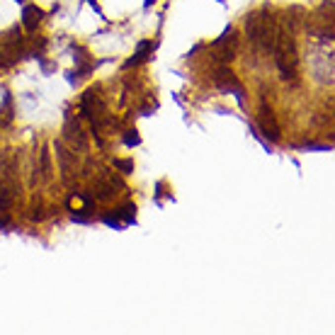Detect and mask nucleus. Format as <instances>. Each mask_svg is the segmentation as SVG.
Masks as SVG:
<instances>
[{"instance_id":"f257e3e1","label":"nucleus","mask_w":335,"mask_h":335,"mask_svg":"<svg viewBox=\"0 0 335 335\" xmlns=\"http://www.w3.org/2000/svg\"><path fill=\"white\" fill-rule=\"evenodd\" d=\"M260 129H262V134L267 139L279 141V126H277V122H275V117H272V112L267 110V107L260 110Z\"/></svg>"},{"instance_id":"f03ea898","label":"nucleus","mask_w":335,"mask_h":335,"mask_svg":"<svg viewBox=\"0 0 335 335\" xmlns=\"http://www.w3.org/2000/svg\"><path fill=\"white\" fill-rule=\"evenodd\" d=\"M42 20H44V10H42V7L27 5V7L22 10V22H25L27 29H37V25H39Z\"/></svg>"},{"instance_id":"7ed1b4c3","label":"nucleus","mask_w":335,"mask_h":335,"mask_svg":"<svg viewBox=\"0 0 335 335\" xmlns=\"http://www.w3.org/2000/svg\"><path fill=\"white\" fill-rule=\"evenodd\" d=\"M66 139L73 143V148L78 146V148H85V136H83V131H81V126H78V122H68L66 124Z\"/></svg>"},{"instance_id":"20e7f679","label":"nucleus","mask_w":335,"mask_h":335,"mask_svg":"<svg viewBox=\"0 0 335 335\" xmlns=\"http://www.w3.org/2000/svg\"><path fill=\"white\" fill-rule=\"evenodd\" d=\"M114 214L119 216V221L124 223V226H131V223H136V207H134V204H124V207H119Z\"/></svg>"},{"instance_id":"39448f33","label":"nucleus","mask_w":335,"mask_h":335,"mask_svg":"<svg viewBox=\"0 0 335 335\" xmlns=\"http://www.w3.org/2000/svg\"><path fill=\"white\" fill-rule=\"evenodd\" d=\"M153 49H156V44H153V42H139L136 54H134V58H129V61H126V66H134V63L143 61V58H146V54H151Z\"/></svg>"},{"instance_id":"423d86ee","label":"nucleus","mask_w":335,"mask_h":335,"mask_svg":"<svg viewBox=\"0 0 335 335\" xmlns=\"http://www.w3.org/2000/svg\"><path fill=\"white\" fill-rule=\"evenodd\" d=\"M12 199H15V190H12L7 182H0V207H2V209H10V207H12Z\"/></svg>"},{"instance_id":"0eeeda50","label":"nucleus","mask_w":335,"mask_h":335,"mask_svg":"<svg viewBox=\"0 0 335 335\" xmlns=\"http://www.w3.org/2000/svg\"><path fill=\"white\" fill-rule=\"evenodd\" d=\"M56 156H58V161H61V168H63V170H71V156H68V151H66L61 143H56Z\"/></svg>"},{"instance_id":"6e6552de","label":"nucleus","mask_w":335,"mask_h":335,"mask_svg":"<svg viewBox=\"0 0 335 335\" xmlns=\"http://www.w3.org/2000/svg\"><path fill=\"white\" fill-rule=\"evenodd\" d=\"M90 211H92V209H90V204H87V207L81 209V211H73V216H71V219H73L76 223H87L90 221V216H92Z\"/></svg>"},{"instance_id":"1a4fd4ad","label":"nucleus","mask_w":335,"mask_h":335,"mask_svg":"<svg viewBox=\"0 0 335 335\" xmlns=\"http://www.w3.org/2000/svg\"><path fill=\"white\" fill-rule=\"evenodd\" d=\"M102 221L107 223L110 228H114V231H122V228H124V223L119 221V216H117V214H102Z\"/></svg>"},{"instance_id":"9d476101","label":"nucleus","mask_w":335,"mask_h":335,"mask_svg":"<svg viewBox=\"0 0 335 335\" xmlns=\"http://www.w3.org/2000/svg\"><path fill=\"white\" fill-rule=\"evenodd\" d=\"M114 168L122 170V172H131L134 170V161H122V158H114Z\"/></svg>"},{"instance_id":"9b49d317","label":"nucleus","mask_w":335,"mask_h":335,"mask_svg":"<svg viewBox=\"0 0 335 335\" xmlns=\"http://www.w3.org/2000/svg\"><path fill=\"white\" fill-rule=\"evenodd\" d=\"M124 143H126V146H139L141 143L139 131H136V129H134V131H126V134H124Z\"/></svg>"},{"instance_id":"f8f14e48","label":"nucleus","mask_w":335,"mask_h":335,"mask_svg":"<svg viewBox=\"0 0 335 335\" xmlns=\"http://www.w3.org/2000/svg\"><path fill=\"white\" fill-rule=\"evenodd\" d=\"M5 223H7L5 219H0V228H5Z\"/></svg>"},{"instance_id":"ddd939ff","label":"nucleus","mask_w":335,"mask_h":335,"mask_svg":"<svg viewBox=\"0 0 335 335\" xmlns=\"http://www.w3.org/2000/svg\"><path fill=\"white\" fill-rule=\"evenodd\" d=\"M17 2H25V0H17Z\"/></svg>"}]
</instances>
